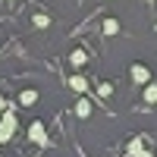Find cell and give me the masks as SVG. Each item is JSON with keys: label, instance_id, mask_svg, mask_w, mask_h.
Here are the masks:
<instances>
[{"label": "cell", "instance_id": "cell-10", "mask_svg": "<svg viewBox=\"0 0 157 157\" xmlns=\"http://www.w3.org/2000/svg\"><path fill=\"white\" fill-rule=\"evenodd\" d=\"M35 101H38V91H22V94H19V104H25V107L35 104Z\"/></svg>", "mask_w": 157, "mask_h": 157}, {"label": "cell", "instance_id": "cell-9", "mask_svg": "<svg viewBox=\"0 0 157 157\" xmlns=\"http://www.w3.org/2000/svg\"><path fill=\"white\" fill-rule=\"evenodd\" d=\"M120 32V22L116 19H104V35H116Z\"/></svg>", "mask_w": 157, "mask_h": 157}, {"label": "cell", "instance_id": "cell-4", "mask_svg": "<svg viewBox=\"0 0 157 157\" xmlns=\"http://www.w3.org/2000/svg\"><path fill=\"white\" fill-rule=\"evenodd\" d=\"M69 88L78 91V94H85V91H88V78H85V75H72V78H69Z\"/></svg>", "mask_w": 157, "mask_h": 157}, {"label": "cell", "instance_id": "cell-14", "mask_svg": "<svg viewBox=\"0 0 157 157\" xmlns=\"http://www.w3.org/2000/svg\"><path fill=\"white\" fill-rule=\"evenodd\" d=\"M3 107H6V101H3V98H0V110H3Z\"/></svg>", "mask_w": 157, "mask_h": 157}, {"label": "cell", "instance_id": "cell-13", "mask_svg": "<svg viewBox=\"0 0 157 157\" xmlns=\"http://www.w3.org/2000/svg\"><path fill=\"white\" fill-rule=\"evenodd\" d=\"M138 157H154V154H151V151H141V154H138Z\"/></svg>", "mask_w": 157, "mask_h": 157}, {"label": "cell", "instance_id": "cell-3", "mask_svg": "<svg viewBox=\"0 0 157 157\" xmlns=\"http://www.w3.org/2000/svg\"><path fill=\"white\" fill-rule=\"evenodd\" d=\"M129 75H132V82H135V85H145L151 72H148V66H141V63H135V66H132V72H129Z\"/></svg>", "mask_w": 157, "mask_h": 157}, {"label": "cell", "instance_id": "cell-2", "mask_svg": "<svg viewBox=\"0 0 157 157\" xmlns=\"http://www.w3.org/2000/svg\"><path fill=\"white\" fill-rule=\"evenodd\" d=\"M29 141H35V145H41V148H47L50 141H47V129H44V123H32L29 126Z\"/></svg>", "mask_w": 157, "mask_h": 157}, {"label": "cell", "instance_id": "cell-12", "mask_svg": "<svg viewBox=\"0 0 157 157\" xmlns=\"http://www.w3.org/2000/svg\"><path fill=\"white\" fill-rule=\"evenodd\" d=\"M101 94H104V98H110V94H113V85H110V82H104V85H101Z\"/></svg>", "mask_w": 157, "mask_h": 157}, {"label": "cell", "instance_id": "cell-7", "mask_svg": "<svg viewBox=\"0 0 157 157\" xmlns=\"http://www.w3.org/2000/svg\"><path fill=\"white\" fill-rule=\"evenodd\" d=\"M126 151H129V157H138L141 151H145V148H141V138H132V141H129V148H126Z\"/></svg>", "mask_w": 157, "mask_h": 157}, {"label": "cell", "instance_id": "cell-15", "mask_svg": "<svg viewBox=\"0 0 157 157\" xmlns=\"http://www.w3.org/2000/svg\"><path fill=\"white\" fill-rule=\"evenodd\" d=\"M148 3H154V0H148Z\"/></svg>", "mask_w": 157, "mask_h": 157}, {"label": "cell", "instance_id": "cell-5", "mask_svg": "<svg viewBox=\"0 0 157 157\" xmlns=\"http://www.w3.org/2000/svg\"><path fill=\"white\" fill-rule=\"evenodd\" d=\"M75 116H91V101H88L85 94L75 101Z\"/></svg>", "mask_w": 157, "mask_h": 157}, {"label": "cell", "instance_id": "cell-11", "mask_svg": "<svg viewBox=\"0 0 157 157\" xmlns=\"http://www.w3.org/2000/svg\"><path fill=\"white\" fill-rule=\"evenodd\" d=\"M35 25H38V29H47L50 19H47V16H35Z\"/></svg>", "mask_w": 157, "mask_h": 157}, {"label": "cell", "instance_id": "cell-8", "mask_svg": "<svg viewBox=\"0 0 157 157\" xmlns=\"http://www.w3.org/2000/svg\"><path fill=\"white\" fill-rule=\"evenodd\" d=\"M141 98H145V104H154L157 101V85H145V94Z\"/></svg>", "mask_w": 157, "mask_h": 157}, {"label": "cell", "instance_id": "cell-6", "mask_svg": "<svg viewBox=\"0 0 157 157\" xmlns=\"http://www.w3.org/2000/svg\"><path fill=\"white\" fill-rule=\"evenodd\" d=\"M72 66H85V63H88V54H85V50H72Z\"/></svg>", "mask_w": 157, "mask_h": 157}, {"label": "cell", "instance_id": "cell-1", "mask_svg": "<svg viewBox=\"0 0 157 157\" xmlns=\"http://www.w3.org/2000/svg\"><path fill=\"white\" fill-rule=\"evenodd\" d=\"M13 135H16V116L6 110L3 116H0V141H10Z\"/></svg>", "mask_w": 157, "mask_h": 157}]
</instances>
